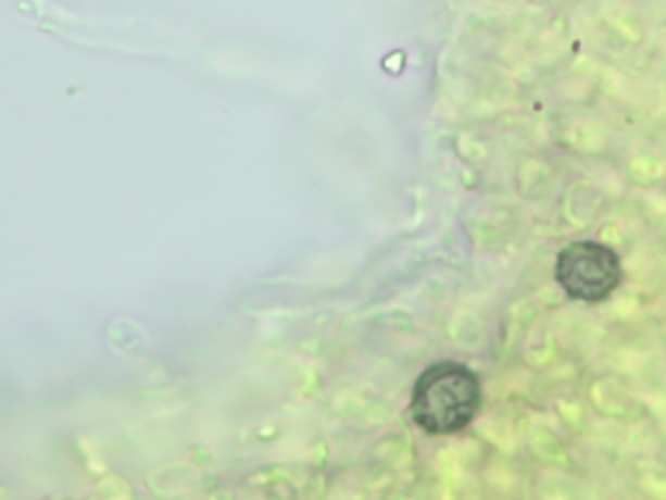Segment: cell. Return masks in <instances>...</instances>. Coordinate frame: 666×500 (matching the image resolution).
<instances>
[{
    "label": "cell",
    "mask_w": 666,
    "mask_h": 500,
    "mask_svg": "<svg viewBox=\"0 0 666 500\" xmlns=\"http://www.w3.org/2000/svg\"><path fill=\"white\" fill-rule=\"evenodd\" d=\"M481 397L485 391L477 371L456 360H440L422 371L414 384L409 414L427 436H456L477 420Z\"/></svg>",
    "instance_id": "1"
},
{
    "label": "cell",
    "mask_w": 666,
    "mask_h": 500,
    "mask_svg": "<svg viewBox=\"0 0 666 500\" xmlns=\"http://www.w3.org/2000/svg\"><path fill=\"white\" fill-rule=\"evenodd\" d=\"M555 282L570 300L596 305L623 287L625 266L615 248L599 240H573L560 248Z\"/></svg>",
    "instance_id": "2"
}]
</instances>
